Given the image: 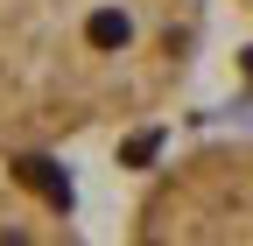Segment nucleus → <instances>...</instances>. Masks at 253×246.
Returning a JSON list of instances; mask_svg holds the SVG:
<instances>
[{
	"label": "nucleus",
	"mask_w": 253,
	"mask_h": 246,
	"mask_svg": "<svg viewBox=\"0 0 253 246\" xmlns=\"http://www.w3.org/2000/svg\"><path fill=\"white\" fill-rule=\"evenodd\" d=\"M204 56V0H0V162L162 120Z\"/></svg>",
	"instance_id": "f257e3e1"
},
{
	"label": "nucleus",
	"mask_w": 253,
	"mask_h": 246,
	"mask_svg": "<svg viewBox=\"0 0 253 246\" xmlns=\"http://www.w3.org/2000/svg\"><path fill=\"white\" fill-rule=\"evenodd\" d=\"M120 246H253V134L162 155L126 204Z\"/></svg>",
	"instance_id": "f03ea898"
},
{
	"label": "nucleus",
	"mask_w": 253,
	"mask_h": 246,
	"mask_svg": "<svg viewBox=\"0 0 253 246\" xmlns=\"http://www.w3.org/2000/svg\"><path fill=\"white\" fill-rule=\"evenodd\" d=\"M28 169L36 162H0V246H91L71 204Z\"/></svg>",
	"instance_id": "7ed1b4c3"
},
{
	"label": "nucleus",
	"mask_w": 253,
	"mask_h": 246,
	"mask_svg": "<svg viewBox=\"0 0 253 246\" xmlns=\"http://www.w3.org/2000/svg\"><path fill=\"white\" fill-rule=\"evenodd\" d=\"M232 7H239V14H246V28H253V0H232Z\"/></svg>",
	"instance_id": "20e7f679"
}]
</instances>
